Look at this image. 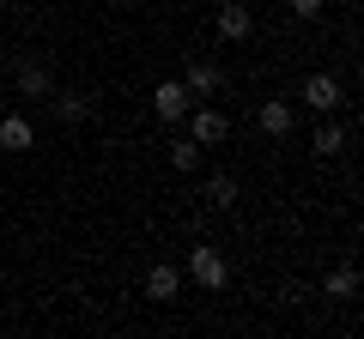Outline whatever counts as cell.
<instances>
[{
    "instance_id": "1",
    "label": "cell",
    "mask_w": 364,
    "mask_h": 339,
    "mask_svg": "<svg viewBox=\"0 0 364 339\" xmlns=\"http://www.w3.org/2000/svg\"><path fill=\"white\" fill-rule=\"evenodd\" d=\"M182 109H188V91H182V85H158V116L176 121Z\"/></svg>"
},
{
    "instance_id": "2",
    "label": "cell",
    "mask_w": 364,
    "mask_h": 339,
    "mask_svg": "<svg viewBox=\"0 0 364 339\" xmlns=\"http://www.w3.org/2000/svg\"><path fill=\"white\" fill-rule=\"evenodd\" d=\"M176 285H182V279H176V267H152V279H146V291H152L158 303H164V297H176Z\"/></svg>"
},
{
    "instance_id": "3",
    "label": "cell",
    "mask_w": 364,
    "mask_h": 339,
    "mask_svg": "<svg viewBox=\"0 0 364 339\" xmlns=\"http://www.w3.org/2000/svg\"><path fill=\"white\" fill-rule=\"evenodd\" d=\"M0 145H6V152H25V145H31V128H25V121H6V128H0Z\"/></svg>"
},
{
    "instance_id": "4",
    "label": "cell",
    "mask_w": 364,
    "mask_h": 339,
    "mask_svg": "<svg viewBox=\"0 0 364 339\" xmlns=\"http://www.w3.org/2000/svg\"><path fill=\"white\" fill-rule=\"evenodd\" d=\"M310 104L316 109H334L340 104V85H334V79H310Z\"/></svg>"
},
{
    "instance_id": "5",
    "label": "cell",
    "mask_w": 364,
    "mask_h": 339,
    "mask_svg": "<svg viewBox=\"0 0 364 339\" xmlns=\"http://www.w3.org/2000/svg\"><path fill=\"white\" fill-rule=\"evenodd\" d=\"M219 30H225V37H249V13H243V6H225V13H219Z\"/></svg>"
},
{
    "instance_id": "6",
    "label": "cell",
    "mask_w": 364,
    "mask_h": 339,
    "mask_svg": "<svg viewBox=\"0 0 364 339\" xmlns=\"http://www.w3.org/2000/svg\"><path fill=\"white\" fill-rule=\"evenodd\" d=\"M261 128H267V133H286L291 128V109L286 104H267V109H261Z\"/></svg>"
},
{
    "instance_id": "7",
    "label": "cell",
    "mask_w": 364,
    "mask_h": 339,
    "mask_svg": "<svg viewBox=\"0 0 364 339\" xmlns=\"http://www.w3.org/2000/svg\"><path fill=\"white\" fill-rule=\"evenodd\" d=\"M195 273L207 279V285H219V279H225V267H219V255H213V248H200V255H195Z\"/></svg>"
},
{
    "instance_id": "8",
    "label": "cell",
    "mask_w": 364,
    "mask_h": 339,
    "mask_svg": "<svg viewBox=\"0 0 364 339\" xmlns=\"http://www.w3.org/2000/svg\"><path fill=\"white\" fill-rule=\"evenodd\" d=\"M195 133H200V140H219L225 121H219V116H200V121H195Z\"/></svg>"
},
{
    "instance_id": "9",
    "label": "cell",
    "mask_w": 364,
    "mask_h": 339,
    "mask_svg": "<svg viewBox=\"0 0 364 339\" xmlns=\"http://www.w3.org/2000/svg\"><path fill=\"white\" fill-rule=\"evenodd\" d=\"M291 13H304V18H316V13H322V0H291Z\"/></svg>"
}]
</instances>
